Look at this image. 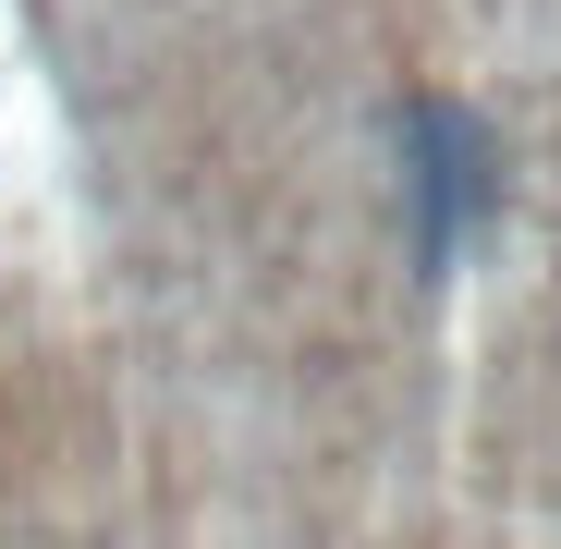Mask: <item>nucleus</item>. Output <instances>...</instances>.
Masks as SVG:
<instances>
[{
    "label": "nucleus",
    "instance_id": "1",
    "mask_svg": "<svg viewBox=\"0 0 561 549\" xmlns=\"http://www.w3.org/2000/svg\"><path fill=\"white\" fill-rule=\"evenodd\" d=\"M403 220H415V268L427 282H451V268L489 244V220H501V147H489L477 111H451V99L403 111Z\"/></svg>",
    "mask_w": 561,
    "mask_h": 549
}]
</instances>
